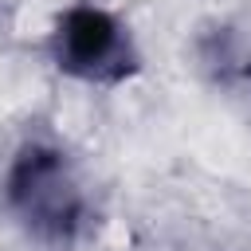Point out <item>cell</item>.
Segmentation results:
<instances>
[{
  "mask_svg": "<svg viewBox=\"0 0 251 251\" xmlns=\"http://www.w3.org/2000/svg\"><path fill=\"white\" fill-rule=\"evenodd\" d=\"M4 200L12 216L47 243H71L86 224V192L71 165V157L47 141H27L8 173Z\"/></svg>",
  "mask_w": 251,
  "mask_h": 251,
  "instance_id": "6da1fadb",
  "label": "cell"
},
{
  "mask_svg": "<svg viewBox=\"0 0 251 251\" xmlns=\"http://www.w3.org/2000/svg\"><path fill=\"white\" fill-rule=\"evenodd\" d=\"M51 59L59 71L82 78V82H122L133 67V43L129 31L98 4H71L51 31Z\"/></svg>",
  "mask_w": 251,
  "mask_h": 251,
  "instance_id": "7a4b0ae2",
  "label": "cell"
}]
</instances>
